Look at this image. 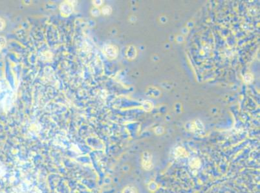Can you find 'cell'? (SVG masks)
<instances>
[{
  "label": "cell",
  "mask_w": 260,
  "mask_h": 193,
  "mask_svg": "<svg viewBox=\"0 0 260 193\" xmlns=\"http://www.w3.org/2000/svg\"><path fill=\"white\" fill-rule=\"evenodd\" d=\"M103 52L108 59H114L117 57L118 49L115 46L112 44H107L104 47Z\"/></svg>",
  "instance_id": "1"
},
{
  "label": "cell",
  "mask_w": 260,
  "mask_h": 193,
  "mask_svg": "<svg viewBox=\"0 0 260 193\" xmlns=\"http://www.w3.org/2000/svg\"><path fill=\"white\" fill-rule=\"evenodd\" d=\"M143 167L145 170H150L153 167V164L152 162V157L151 154H149L148 152H145L143 156V160H142Z\"/></svg>",
  "instance_id": "2"
},
{
  "label": "cell",
  "mask_w": 260,
  "mask_h": 193,
  "mask_svg": "<svg viewBox=\"0 0 260 193\" xmlns=\"http://www.w3.org/2000/svg\"><path fill=\"white\" fill-rule=\"evenodd\" d=\"M60 11L62 14L69 16L72 12V6L69 3H63L60 5Z\"/></svg>",
  "instance_id": "3"
},
{
  "label": "cell",
  "mask_w": 260,
  "mask_h": 193,
  "mask_svg": "<svg viewBox=\"0 0 260 193\" xmlns=\"http://www.w3.org/2000/svg\"><path fill=\"white\" fill-rule=\"evenodd\" d=\"M126 55L127 57L131 59H133L136 56V49L133 47H130L127 50Z\"/></svg>",
  "instance_id": "4"
},
{
  "label": "cell",
  "mask_w": 260,
  "mask_h": 193,
  "mask_svg": "<svg viewBox=\"0 0 260 193\" xmlns=\"http://www.w3.org/2000/svg\"><path fill=\"white\" fill-rule=\"evenodd\" d=\"M175 153H177L179 156V157H185L187 154L186 151L182 148H178L175 151Z\"/></svg>",
  "instance_id": "5"
},
{
  "label": "cell",
  "mask_w": 260,
  "mask_h": 193,
  "mask_svg": "<svg viewBox=\"0 0 260 193\" xmlns=\"http://www.w3.org/2000/svg\"><path fill=\"white\" fill-rule=\"evenodd\" d=\"M111 11H112V9H111V8L110 7H109V6H105L104 7L102 8L101 12L103 14H104V15H109V14H110L111 13Z\"/></svg>",
  "instance_id": "6"
},
{
  "label": "cell",
  "mask_w": 260,
  "mask_h": 193,
  "mask_svg": "<svg viewBox=\"0 0 260 193\" xmlns=\"http://www.w3.org/2000/svg\"><path fill=\"white\" fill-rule=\"evenodd\" d=\"M91 13L92 16H95V17H97L98 16H100V13H101V11L100 10V9L97 7H95L91 9Z\"/></svg>",
  "instance_id": "7"
},
{
  "label": "cell",
  "mask_w": 260,
  "mask_h": 193,
  "mask_svg": "<svg viewBox=\"0 0 260 193\" xmlns=\"http://www.w3.org/2000/svg\"><path fill=\"white\" fill-rule=\"evenodd\" d=\"M122 193H136V191L134 187H127L123 190Z\"/></svg>",
  "instance_id": "8"
},
{
  "label": "cell",
  "mask_w": 260,
  "mask_h": 193,
  "mask_svg": "<svg viewBox=\"0 0 260 193\" xmlns=\"http://www.w3.org/2000/svg\"><path fill=\"white\" fill-rule=\"evenodd\" d=\"M6 44V41L3 37H0V50H1Z\"/></svg>",
  "instance_id": "9"
},
{
  "label": "cell",
  "mask_w": 260,
  "mask_h": 193,
  "mask_svg": "<svg viewBox=\"0 0 260 193\" xmlns=\"http://www.w3.org/2000/svg\"><path fill=\"white\" fill-rule=\"evenodd\" d=\"M144 109L146 110H147V111H148V110L152 109V103H150V102H145L144 104Z\"/></svg>",
  "instance_id": "10"
},
{
  "label": "cell",
  "mask_w": 260,
  "mask_h": 193,
  "mask_svg": "<svg viewBox=\"0 0 260 193\" xmlns=\"http://www.w3.org/2000/svg\"><path fill=\"white\" fill-rule=\"evenodd\" d=\"M5 21L3 18L0 17V31H2L5 27Z\"/></svg>",
  "instance_id": "11"
},
{
  "label": "cell",
  "mask_w": 260,
  "mask_h": 193,
  "mask_svg": "<svg viewBox=\"0 0 260 193\" xmlns=\"http://www.w3.org/2000/svg\"><path fill=\"white\" fill-rule=\"evenodd\" d=\"M252 79L253 77L251 74H246L245 76V81L247 82H249V83L250 82H252Z\"/></svg>",
  "instance_id": "12"
},
{
  "label": "cell",
  "mask_w": 260,
  "mask_h": 193,
  "mask_svg": "<svg viewBox=\"0 0 260 193\" xmlns=\"http://www.w3.org/2000/svg\"><path fill=\"white\" fill-rule=\"evenodd\" d=\"M93 4L95 5H96V6H100V5H101L102 4V1H94L93 2Z\"/></svg>",
  "instance_id": "13"
}]
</instances>
